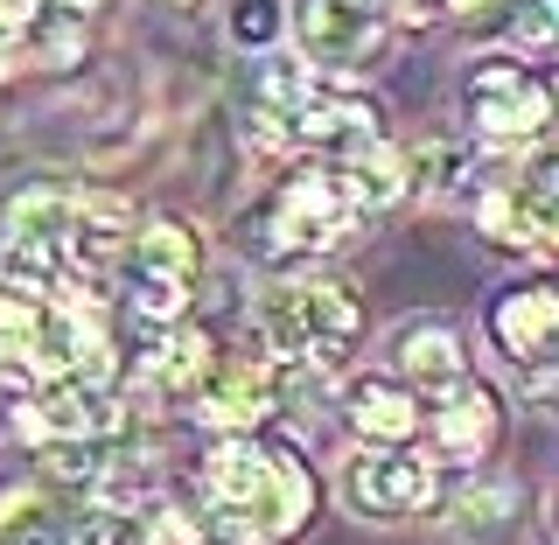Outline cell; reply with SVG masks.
I'll list each match as a JSON object with an SVG mask.
<instances>
[{
    "label": "cell",
    "instance_id": "603a6c76",
    "mask_svg": "<svg viewBox=\"0 0 559 545\" xmlns=\"http://www.w3.org/2000/svg\"><path fill=\"white\" fill-rule=\"evenodd\" d=\"M511 43H518V49H546V43H552V0H518Z\"/></svg>",
    "mask_w": 559,
    "mask_h": 545
},
{
    "label": "cell",
    "instance_id": "9c48e42d",
    "mask_svg": "<svg viewBox=\"0 0 559 545\" xmlns=\"http://www.w3.org/2000/svg\"><path fill=\"white\" fill-rule=\"evenodd\" d=\"M483 238L518 245V252H532V245L552 238V182H546V168H524V175L489 189L483 197Z\"/></svg>",
    "mask_w": 559,
    "mask_h": 545
},
{
    "label": "cell",
    "instance_id": "8992f818",
    "mask_svg": "<svg viewBox=\"0 0 559 545\" xmlns=\"http://www.w3.org/2000/svg\"><path fill=\"white\" fill-rule=\"evenodd\" d=\"M28 434H49V441H119L127 427V406L105 378H57L43 399L22 413Z\"/></svg>",
    "mask_w": 559,
    "mask_h": 545
},
{
    "label": "cell",
    "instance_id": "484cf974",
    "mask_svg": "<svg viewBox=\"0 0 559 545\" xmlns=\"http://www.w3.org/2000/svg\"><path fill=\"white\" fill-rule=\"evenodd\" d=\"M197 545H266V538H252V532H231V524H217V532H197Z\"/></svg>",
    "mask_w": 559,
    "mask_h": 545
},
{
    "label": "cell",
    "instance_id": "ac0fdd59",
    "mask_svg": "<svg viewBox=\"0 0 559 545\" xmlns=\"http://www.w3.org/2000/svg\"><path fill=\"white\" fill-rule=\"evenodd\" d=\"M210 378V336L203 329H162L147 349V384L162 392H189V384Z\"/></svg>",
    "mask_w": 559,
    "mask_h": 545
},
{
    "label": "cell",
    "instance_id": "4316f807",
    "mask_svg": "<svg viewBox=\"0 0 559 545\" xmlns=\"http://www.w3.org/2000/svg\"><path fill=\"white\" fill-rule=\"evenodd\" d=\"M14 22H28V0H0V35H8Z\"/></svg>",
    "mask_w": 559,
    "mask_h": 545
},
{
    "label": "cell",
    "instance_id": "d6986e66",
    "mask_svg": "<svg viewBox=\"0 0 559 545\" xmlns=\"http://www.w3.org/2000/svg\"><path fill=\"white\" fill-rule=\"evenodd\" d=\"M336 182H343L349 210H357V217H371V210H384V203L399 197V189H406V162H399V154L378 140L371 154H357V162H343V168H336Z\"/></svg>",
    "mask_w": 559,
    "mask_h": 545
},
{
    "label": "cell",
    "instance_id": "30bf717a",
    "mask_svg": "<svg viewBox=\"0 0 559 545\" xmlns=\"http://www.w3.org/2000/svg\"><path fill=\"white\" fill-rule=\"evenodd\" d=\"M301 49L308 63L357 70L378 57V14L349 8V0H301Z\"/></svg>",
    "mask_w": 559,
    "mask_h": 545
},
{
    "label": "cell",
    "instance_id": "4fadbf2b",
    "mask_svg": "<svg viewBox=\"0 0 559 545\" xmlns=\"http://www.w3.org/2000/svg\"><path fill=\"white\" fill-rule=\"evenodd\" d=\"M238 98H245L238 112L252 119V127H259V119H273V127L287 133V119L314 98V92H308V63H301V57H280V49H259V57H245Z\"/></svg>",
    "mask_w": 559,
    "mask_h": 545
},
{
    "label": "cell",
    "instance_id": "9a60e30c",
    "mask_svg": "<svg viewBox=\"0 0 559 545\" xmlns=\"http://www.w3.org/2000/svg\"><path fill=\"white\" fill-rule=\"evenodd\" d=\"M70 217H78V189L28 182V189L8 197V210H0V238H28V245H57V252H63Z\"/></svg>",
    "mask_w": 559,
    "mask_h": 545
},
{
    "label": "cell",
    "instance_id": "cb8c5ba5",
    "mask_svg": "<svg viewBox=\"0 0 559 545\" xmlns=\"http://www.w3.org/2000/svg\"><path fill=\"white\" fill-rule=\"evenodd\" d=\"M203 524L189 518V511H175V503H162V511L147 518V545H197Z\"/></svg>",
    "mask_w": 559,
    "mask_h": 545
},
{
    "label": "cell",
    "instance_id": "52a82bcc",
    "mask_svg": "<svg viewBox=\"0 0 559 545\" xmlns=\"http://www.w3.org/2000/svg\"><path fill=\"white\" fill-rule=\"evenodd\" d=\"M468 105H476V127L489 140H532L546 127V92L524 78L518 57H489L468 70Z\"/></svg>",
    "mask_w": 559,
    "mask_h": 545
},
{
    "label": "cell",
    "instance_id": "7c38bea8",
    "mask_svg": "<svg viewBox=\"0 0 559 545\" xmlns=\"http://www.w3.org/2000/svg\"><path fill=\"white\" fill-rule=\"evenodd\" d=\"M552 322H559V308H552L546 280H524V287H511V294L489 301V336H497V349H503V357H518V364H546Z\"/></svg>",
    "mask_w": 559,
    "mask_h": 545
},
{
    "label": "cell",
    "instance_id": "5bb4252c",
    "mask_svg": "<svg viewBox=\"0 0 559 545\" xmlns=\"http://www.w3.org/2000/svg\"><path fill=\"white\" fill-rule=\"evenodd\" d=\"M343 413H349V427H357L371 448H399V441H413V427H419L413 392L406 384H384V378H357L349 399H343Z\"/></svg>",
    "mask_w": 559,
    "mask_h": 545
},
{
    "label": "cell",
    "instance_id": "7402d4cb",
    "mask_svg": "<svg viewBox=\"0 0 559 545\" xmlns=\"http://www.w3.org/2000/svg\"><path fill=\"white\" fill-rule=\"evenodd\" d=\"M273 35H280V0H238L231 8V43L245 49V57L273 49Z\"/></svg>",
    "mask_w": 559,
    "mask_h": 545
},
{
    "label": "cell",
    "instance_id": "5b68a950",
    "mask_svg": "<svg viewBox=\"0 0 559 545\" xmlns=\"http://www.w3.org/2000/svg\"><path fill=\"white\" fill-rule=\"evenodd\" d=\"M343 497L364 518H406L433 503V462L413 448H364L343 469Z\"/></svg>",
    "mask_w": 559,
    "mask_h": 545
},
{
    "label": "cell",
    "instance_id": "ba28073f",
    "mask_svg": "<svg viewBox=\"0 0 559 545\" xmlns=\"http://www.w3.org/2000/svg\"><path fill=\"white\" fill-rule=\"evenodd\" d=\"M287 140L308 147L322 168H343V162H357V154L378 147V119L364 112L357 98H308L301 112L287 119Z\"/></svg>",
    "mask_w": 559,
    "mask_h": 545
},
{
    "label": "cell",
    "instance_id": "f1b7e54d",
    "mask_svg": "<svg viewBox=\"0 0 559 545\" xmlns=\"http://www.w3.org/2000/svg\"><path fill=\"white\" fill-rule=\"evenodd\" d=\"M349 8H364V14H392V0H349Z\"/></svg>",
    "mask_w": 559,
    "mask_h": 545
},
{
    "label": "cell",
    "instance_id": "d4e9b609",
    "mask_svg": "<svg viewBox=\"0 0 559 545\" xmlns=\"http://www.w3.org/2000/svg\"><path fill=\"white\" fill-rule=\"evenodd\" d=\"M63 545H119V524H112V518H84V524H63Z\"/></svg>",
    "mask_w": 559,
    "mask_h": 545
},
{
    "label": "cell",
    "instance_id": "8fae6325",
    "mask_svg": "<svg viewBox=\"0 0 559 545\" xmlns=\"http://www.w3.org/2000/svg\"><path fill=\"white\" fill-rule=\"evenodd\" d=\"M489 441H497V399L468 378L441 384V392H433V454L462 469V462H476Z\"/></svg>",
    "mask_w": 559,
    "mask_h": 545
},
{
    "label": "cell",
    "instance_id": "6da1fadb",
    "mask_svg": "<svg viewBox=\"0 0 559 545\" xmlns=\"http://www.w3.org/2000/svg\"><path fill=\"white\" fill-rule=\"evenodd\" d=\"M203 497H210V511H217V524L252 532V538H280L308 518L314 489H308V469H301L294 448L224 434V441L203 454Z\"/></svg>",
    "mask_w": 559,
    "mask_h": 545
},
{
    "label": "cell",
    "instance_id": "3957f363",
    "mask_svg": "<svg viewBox=\"0 0 559 545\" xmlns=\"http://www.w3.org/2000/svg\"><path fill=\"white\" fill-rule=\"evenodd\" d=\"M203 266V245L189 224L175 217H154L140 224V232H127V287H133V308H140V329H147V343L162 336V322L175 308H182L189 280H197Z\"/></svg>",
    "mask_w": 559,
    "mask_h": 545
},
{
    "label": "cell",
    "instance_id": "e0dca14e",
    "mask_svg": "<svg viewBox=\"0 0 559 545\" xmlns=\"http://www.w3.org/2000/svg\"><path fill=\"white\" fill-rule=\"evenodd\" d=\"M392 364H399V378H406V384H427V392H441V384L462 378V343H454L448 322H413L406 336H399Z\"/></svg>",
    "mask_w": 559,
    "mask_h": 545
},
{
    "label": "cell",
    "instance_id": "44dd1931",
    "mask_svg": "<svg viewBox=\"0 0 559 545\" xmlns=\"http://www.w3.org/2000/svg\"><path fill=\"white\" fill-rule=\"evenodd\" d=\"M518 524V489H476V497L462 503V532L468 538H497V532H511Z\"/></svg>",
    "mask_w": 559,
    "mask_h": 545
},
{
    "label": "cell",
    "instance_id": "f546056e",
    "mask_svg": "<svg viewBox=\"0 0 559 545\" xmlns=\"http://www.w3.org/2000/svg\"><path fill=\"white\" fill-rule=\"evenodd\" d=\"M468 8H489V0H468Z\"/></svg>",
    "mask_w": 559,
    "mask_h": 545
},
{
    "label": "cell",
    "instance_id": "7a4b0ae2",
    "mask_svg": "<svg viewBox=\"0 0 559 545\" xmlns=\"http://www.w3.org/2000/svg\"><path fill=\"white\" fill-rule=\"evenodd\" d=\"M259 329H266L273 357H301L314 371H336L364 329V301H357V287H343L329 273L273 280L259 294Z\"/></svg>",
    "mask_w": 559,
    "mask_h": 545
},
{
    "label": "cell",
    "instance_id": "83f0119b",
    "mask_svg": "<svg viewBox=\"0 0 559 545\" xmlns=\"http://www.w3.org/2000/svg\"><path fill=\"white\" fill-rule=\"evenodd\" d=\"M524 392H532V399H546V392H552V371H546V364H532V378H524Z\"/></svg>",
    "mask_w": 559,
    "mask_h": 545
},
{
    "label": "cell",
    "instance_id": "2e32d148",
    "mask_svg": "<svg viewBox=\"0 0 559 545\" xmlns=\"http://www.w3.org/2000/svg\"><path fill=\"white\" fill-rule=\"evenodd\" d=\"M280 406V384L266 371H252V364H231L224 378H203V427H217V434H238V427H252L259 413H273Z\"/></svg>",
    "mask_w": 559,
    "mask_h": 545
},
{
    "label": "cell",
    "instance_id": "277c9868",
    "mask_svg": "<svg viewBox=\"0 0 559 545\" xmlns=\"http://www.w3.org/2000/svg\"><path fill=\"white\" fill-rule=\"evenodd\" d=\"M349 224H357V210H349L336 168H301L273 197V252H329Z\"/></svg>",
    "mask_w": 559,
    "mask_h": 545
},
{
    "label": "cell",
    "instance_id": "ffe728a7",
    "mask_svg": "<svg viewBox=\"0 0 559 545\" xmlns=\"http://www.w3.org/2000/svg\"><path fill=\"white\" fill-rule=\"evenodd\" d=\"M119 441H49L43 448V483L49 489H98V476L112 469Z\"/></svg>",
    "mask_w": 559,
    "mask_h": 545
}]
</instances>
